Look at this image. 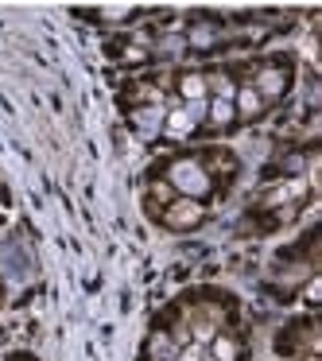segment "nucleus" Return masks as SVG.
<instances>
[{
	"label": "nucleus",
	"instance_id": "nucleus-1",
	"mask_svg": "<svg viewBox=\"0 0 322 361\" xmlns=\"http://www.w3.org/2000/svg\"><path fill=\"white\" fill-rule=\"evenodd\" d=\"M171 183H175V190H182L187 198H202L206 190H210V175H206L194 159H179V164L171 167Z\"/></svg>",
	"mask_w": 322,
	"mask_h": 361
},
{
	"label": "nucleus",
	"instance_id": "nucleus-2",
	"mask_svg": "<svg viewBox=\"0 0 322 361\" xmlns=\"http://www.w3.org/2000/svg\"><path fill=\"white\" fill-rule=\"evenodd\" d=\"M202 117H206V102H187V109L171 113V117H163V121H167V128H171L175 136H182V133H190Z\"/></svg>",
	"mask_w": 322,
	"mask_h": 361
},
{
	"label": "nucleus",
	"instance_id": "nucleus-3",
	"mask_svg": "<svg viewBox=\"0 0 322 361\" xmlns=\"http://www.w3.org/2000/svg\"><path fill=\"white\" fill-rule=\"evenodd\" d=\"M256 94H260V97L283 94V74H280V71H264V74L256 78Z\"/></svg>",
	"mask_w": 322,
	"mask_h": 361
},
{
	"label": "nucleus",
	"instance_id": "nucleus-4",
	"mask_svg": "<svg viewBox=\"0 0 322 361\" xmlns=\"http://www.w3.org/2000/svg\"><path fill=\"white\" fill-rule=\"evenodd\" d=\"M206 113H210V121L213 125H229V121H233V102H225V97H213L210 105H206Z\"/></svg>",
	"mask_w": 322,
	"mask_h": 361
},
{
	"label": "nucleus",
	"instance_id": "nucleus-5",
	"mask_svg": "<svg viewBox=\"0 0 322 361\" xmlns=\"http://www.w3.org/2000/svg\"><path fill=\"white\" fill-rule=\"evenodd\" d=\"M159 125H163V109H140L136 113V128H140V133H156Z\"/></svg>",
	"mask_w": 322,
	"mask_h": 361
},
{
	"label": "nucleus",
	"instance_id": "nucleus-6",
	"mask_svg": "<svg viewBox=\"0 0 322 361\" xmlns=\"http://www.w3.org/2000/svg\"><path fill=\"white\" fill-rule=\"evenodd\" d=\"M182 97H187V102H206V82L198 78V74H187V78H182Z\"/></svg>",
	"mask_w": 322,
	"mask_h": 361
},
{
	"label": "nucleus",
	"instance_id": "nucleus-7",
	"mask_svg": "<svg viewBox=\"0 0 322 361\" xmlns=\"http://www.w3.org/2000/svg\"><path fill=\"white\" fill-rule=\"evenodd\" d=\"M233 102H237L233 109H241V113H256L260 109V94H256V90H241Z\"/></svg>",
	"mask_w": 322,
	"mask_h": 361
},
{
	"label": "nucleus",
	"instance_id": "nucleus-8",
	"mask_svg": "<svg viewBox=\"0 0 322 361\" xmlns=\"http://www.w3.org/2000/svg\"><path fill=\"white\" fill-rule=\"evenodd\" d=\"M194 218H198V206H194V202H182L179 210L171 214V221H175V226H187V221H194Z\"/></svg>",
	"mask_w": 322,
	"mask_h": 361
},
{
	"label": "nucleus",
	"instance_id": "nucleus-9",
	"mask_svg": "<svg viewBox=\"0 0 322 361\" xmlns=\"http://www.w3.org/2000/svg\"><path fill=\"white\" fill-rule=\"evenodd\" d=\"M213 353H218V361H233L237 345L229 342V338H218V342H213Z\"/></svg>",
	"mask_w": 322,
	"mask_h": 361
},
{
	"label": "nucleus",
	"instance_id": "nucleus-10",
	"mask_svg": "<svg viewBox=\"0 0 322 361\" xmlns=\"http://www.w3.org/2000/svg\"><path fill=\"white\" fill-rule=\"evenodd\" d=\"M151 350H156V357H159V361H167V357H171V353H175L167 338H156V342H151Z\"/></svg>",
	"mask_w": 322,
	"mask_h": 361
},
{
	"label": "nucleus",
	"instance_id": "nucleus-11",
	"mask_svg": "<svg viewBox=\"0 0 322 361\" xmlns=\"http://www.w3.org/2000/svg\"><path fill=\"white\" fill-rule=\"evenodd\" d=\"M182 47H187V43H182L179 35H171V39H163V51H167V55H182Z\"/></svg>",
	"mask_w": 322,
	"mask_h": 361
},
{
	"label": "nucleus",
	"instance_id": "nucleus-12",
	"mask_svg": "<svg viewBox=\"0 0 322 361\" xmlns=\"http://www.w3.org/2000/svg\"><path fill=\"white\" fill-rule=\"evenodd\" d=\"M210 39H213V32H206V27H202V32L190 35V43H210Z\"/></svg>",
	"mask_w": 322,
	"mask_h": 361
}]
</instances>
